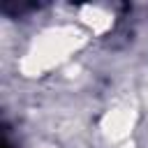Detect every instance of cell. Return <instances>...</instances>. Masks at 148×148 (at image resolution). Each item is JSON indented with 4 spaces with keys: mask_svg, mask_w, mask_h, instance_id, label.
<instances>
[{
    "mask_svg": "<svg viewBox=\"0 0 148 148\" xmlns=\"http://www.w3.org/2000/svg\"><path fill=\"white\" fill-rule=\"evenodd\" d=\"M146 99H148V90H146Z\"/></svg>",
    "mask_w": 148,
    "mask_h": 148,
    "instance_id": "obj_4",
    "label": "cell"
},
{
    "mask_svg": "<svg viewBox=\"0 0 148 148\" xmlns=\"http://www.w3.org/2000/svg\"><path fill=\"white\" fill-rule=\"evenodd\" d=\"M88 42L90 35L76 21L49 25L28 42L18 58V74L23 79H44L79 56Z\"/></svg>",
    "mask_w": 148,
    "mask_h": 148,
    "instance_id": "obj_1",
    "label": "cell"
},
{
    "mask_svg": "<svg viewBox=\"0 0 148 148\" xmlns=\"http://www.w3.org/2000/svg\"><path fill=\"white\" fill-rule=\"evenodd\" d=\"M139 125V109L130 102H120L109 106L102 116H99V134L104 136L106 143L113 146H125L132 136V132Z\"/></svg>",
    "mask_w": 148,
    "mask_h": 148,
    "instance_id": "obj_2",
    "label": "cell"
},
{
    "mask_svg": "<svg viewBox=\"0 0 148 148\" xmlns=\"http://www.w3.org/2000/svg\"><path fill=\"white\" fill-rule=\"evenodd\" d=\"M76 23L92 39V37H102L113 30L116 14L106 5H81V7H76Z\"/></svg>",
    "mask_w": 148,
    "mask_h": 148,
    "instance_id": "obj_3",
    "label": "cell"
}]
</instances>
